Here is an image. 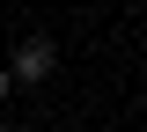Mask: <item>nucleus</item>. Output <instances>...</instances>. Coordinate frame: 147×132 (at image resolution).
<instances>
[{
    "label": "nucleus",
    "mask_w": 147,
    "mask_h": 132,
    "mask_svg": "<svg viewBox=\"0 0 147 132\" xmlns=\"http://www.w3.org/2000/svg\"><path fill=\"white\" fill-rule=\"evenodd\" d=\"M52 37H30V44H22V52H15V66H7V74H15V81H44V74H52Z\"/></svg>",
    "instance_id": "1"
},
{
    "label": "nucleus",
    "mask_w": 147,
    "mask_h": 132,
    "mask_svg": "<svg viewBox=\"0 0 147 132\" xmlns=\"http://www.w3.org/2000/svg\"><path fill=\"white\" fill-rule=\"evenodd\" d=\"M7 88H15V74H7V66H0V95H7Z\"/></svg>",
    "instance_id": "2"
}]
</instances>
